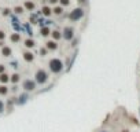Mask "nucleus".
<instances>
[{
    "label": "nucleus",
    "instance_id": "a878e982",
    "mask_svg": "<svg viewBox=\"0 0 140 132\" xmlns=\"http://www.w3.org/2000/svg\"><path fill=\"white\" fill-rule=\"evenodd\" d=\"M4 37H6V34H4V32H3V31H0V40H2V41H3V39H4Z\"/></svg>",
    "mask_w": 140,
    "mask_h": 132
},
{
    "label": "nucleus",
    "instance_id": "4be33fe9",
    "mask_svg": "<svg viewBox=\"0 0 140 132\" xmlns=\"http://www.w3.org/2000/svg\"><path fill=\"white\" fill-rule=\"evenodd\" d=\"M4 110H6V105H4L3 100H0V113H3Z\"/></svg>",
    "mask_w": 140,
    "mask_h": 132
},
{
    "label": "nucleus",
    "instance_id": "2eb2a0df",
    "mask_svg": "<svg viewBox=\"0 0 140 132\" xmlns=\"http://www.w3.org/2000/svg\"><path fill=\"white\" fill-rule=\"evenodd\" d=\"M41 11H43V14H44L45 17H50V15L52 14V10L48 7V6H44V7L41 8Z\"/></svg>",
    "mask_w": 140,
    "mask_h": 132
},
{
    "label": "nucleus",
    "instance_id": "ddd939ff",
    "mask_svg": "<svg viewBox=\"0 0 140 132\" xmlns=\"http://www.w3.org/2000/svg\"><path fill=\"white\" fill-rule=\"evenodd\" d=\"M11 54H13V51H11L10 47H6V45H4L3 48H2V55H3V57H10Z\"/></svg>",
    "mask_w": 140,
    "mask_h": 132
},
{
    "label": "nucleus",
    "instance_id": "20e7f679",
    "mask_svg": "<svg viewBox=\"0 0 140 132\" xmlns=\"http://www.w3.org/2000/svg\"><path fill=\"white\" fill-rule=\"evenodd\" d=\"M82 15H84V11H82V8H74L70 13V15H69V19L70 21H73V22H76V21H80L81 18H82Z\"/></svg>",
    "mask_w": 140,
    "mask_h": 132
},
{
    "label": "nucleus",
    "instance_id": "f8f14e48",
    "mask_svg": "<svg viewBox=\"0 0 140 132\" xmlns=\"http://www.w3.org/2000/svg\"><path fill=\"white\" fill-rule=\"evenodd\" d=\"M26 100H28V94H22V95H19V97L17 98V103L18 105H23Z\"/></svg>",
    "mask_w": 140,
    "mask_h": 132
},
{
    "label": "nucleus",
    "instance_id": "393cba45",
    "mask_svg": "<svg viewBox=\"0 0 140 132\" xmlns=\"http://www.w3.org/2000/svg\"><path fill=\"white\" fill-rule=\"evenodd\" d=\"M2 73H6V66L4 65H0V74Z\"/></svg>",
    "mask_w": 140,
    "mask_h": 132
},
{
    "label": "nucleus",
    "instance_id": "9b49d317",
    "mask_svg": "<svg viewBox=\"0 0 140 132\" xmlns=\"http://www.w3.org/2000/svg\"><path fill=\"white\" fill-rule=\"evenodd\" d=\"M8 92H10V88L6 84H0V95L6 97V95H8Z\"/></svg>",
    "mask_w": 140,
    "mask_h": 132
},
{
    "label": "nucleus",
    "instance_id": "5701e85b",
    "mask_svg": "<svg viewBox=\"0 0 140 132\" xmlns=\"http://www.w3.org/2000/svg\"><path fill=\"white\" fill-rule=\"evenodd\" d=\"M14 11H15L17 14H22V13H23V8H22V7H15Z\"/></svg>",
    "mask_w": 140,
    "mask_h": 132
},
{
    "label": "nucleus",
    "instance_id": "c85d7f7f",
    "mask_svg": "<svg viewBox=\"0 0 140 132\" xmlns=\"http://www.w3.org/2000/svg\"><path fill=\"white\" fill-rule=\"evenodd\" d=\"M58 2H59V0H50L51 4H55V3H58Z\"/></svg>",
    "mask_w": 140,
    "mask_h": 132
},
{
    "label": "nucleus",
    "instance_id": "aec40b11",
    "mask_svg": "<svg viewBox=\"0 0 140 132\" xmlns=\"http://www.w3.org/2000/svg\"><path fill=\"white\" fill-rule=\"evenodd\" d=\"M25 7H26L28 10H34V3H33V2H26V3H25Z\"/></svg>",
    "mask_w": 140,
    "mask_h": 132
},
{
    "label": "nucleus",
    "instance_id": "f03ea898",
    "mask_svg": "<svg viewBox=\"0 0 140 132\" xmlns=\"http://www.w3.org/2000/svg\"><path fill=\"white\" fill-rule=\"evenodd\" d=\"M48 79H50V76H48V73L44 70V69H39L37 72L34 73V81L36 84H45L48 81Z\"/></svg>",
    "mask_w": 140,
    "mask_h": 132
},
{
    "label": "nucleus",
    "instance_id": "4468645a",
    "mask_svg": "<svg viewBox=\"0 0 140 132\" xmlns=\"http://www.w3.org/2000/svg\"><path fill=\"white\" fill-rule=\"evenodd\" d=\"M51 36H52V40H54V41H58L60 37H62V34H60L59 31H54V32H51Z\"/></svg>",
    "mask_w": 140,
    "mask_h": 132
},
{
    "label": "nucleus",
    "instance_id": "423d86ee",
    "mask_svg": "<svg viewBox=\"0 0 140 132\" xmlns=\"http://www.w3.org/2000/svg\"><path fill=\"white\" fill-rule=\"evenodd\" d=\"M45 48L48 51H56L58 50V43H56V41H54V40H50V41H47V43H45Z\"/></svg>",
    "mask_w": 140,
    "mask_h": 132
},
{
    "label": "nucleus",
    "instance_id": "cd10ccee",
    "mask_svg": "<svg viewBox=\"0 0 140 132\" xmlns=\"http://www.w3.org/2000/svg\"><path fill=\"white\" fill-rule=\"evenodd\" d=\"M11 91H13V92H17V91H18V85H13V88H11Z\"/></svg>",
    "mask_w": 140,
    "mask_h": 132
},
{
    "label": "nucleus",
    "instance_id": "c756f323",
    "mask_svg": "<svg viewBox=\"0 0 140 132\" xmlns=\"http://www.w3.org/2000/svg\"><path fill=\"white\" fill-rule=\"evenodd\" d=\"M100 132H108V131H100Z\"/></svg>",
    "mask_w": 140,
    "mask_h": 132
},
{
    "label": "nucleus",
    "instance_id": "f257e3e1",
    "mask_svg": "<svg viewBox=\"0 0 140 132\" xmlns=\"http://www.w3.org/2000/svg\"><path fill=\"white\" fill-rule=\"evenodd\" d=\"M48 69H50L54 74H58L63 70V62L59 58H52L48 62Z\"/></svg>",
    "mask_w": 140,
    "mask_h": 132
},
{
    "label": "nucleus",
    "instance_id": "9d476101",
    "mask_svg": "<svg viewBox=\"0 0 140 132\" xmlns=\"http://www.w3.org/2000/svg\"><path fill=\"white\" fill-rule=\"evenodd\" d=\"M7 83H10V74L2 73L0 74V84H6V85H7Z\"/></svg>",
    "mask_w": 140,
    "mask_h": 132
},
{
    "label": "nucleus",
    "instance_id": "b1692460",
    "mask_svg": "<svg viewBox=\"0 0 140 132\" xmlns=\"http://www.w3.org/2000/svg\"><path fill=\"white\" fill-rule=\"evenodd\" d=\"M59 2L62 6H69L70 4V0H59Z\"/></svg>",
    "mask_w": 140,
    "mask_h": 132
},
{
    "label": "nucleus",
    "instance_id": "6e6552de",
    "mask_svg": "<svg viewBox=\"0 0 140 132\" xmlns=\"http://www.w3.org/2000/svg\"><path fill=\"white\" fill-rule=\"evenodd\" d=\"M23 59H25L26 62H33V59H34L33 52L32 51H25L23 52Z\"/></svg>",
    "mask_w": 140,
    "mask_h": 132
},
{
    "label": "nucleus",
    "instance_id": "0eeeda50",
    "mask_svg": "<svg viewBox=\"0 0 140 132\" xmlns=\"http://www.w3.org/2000/svg\"><path fill=\"white\" fill-rule=\"evenodd\" d=\"M19 81H21V74H19V73H14V74L10 76V83H11V84L17 85Z\"/></svg>",
    "mask_w": 140,
    "mask_h": 132
},
{
    "label": "nucleus",
    "instance_id": "39448f33",
    "mask_svg": "<svg viewBox=\"0 0 140 132\" xmlns=\"http://www.w3.org/2000/svg\"><path fill=\"white\" fill-rule=\"evenodd\" d=\"M62 37H63V39H65L66 41H69V40H73V37H74V29H73L71 26H65Z\"/></svg>",
    "mask_w": 140,
    "mask_h": 132
},
{
    "label": "nucleus",
    "instance_id": "1a4fd4ad",
    "mask_svg": "<svg viewBox=\"0 0 140 132\" xmlns=\"http://www.w3.org/2000/svg\"><path fill=\"white\" fill-rule=\"evenodd\" d=\"M15 103H17V98H15V97L10 98V99L7 100V110H8V111L13 110V107H14V105H15Z\"/></svg>",
    "mask_w": 140,
    "mask_h": 132
},
{
    "label": "nucleus",
    "instance_id": "412c9836",
    "mask_svg": "<svg viewBox=\"0 0 140 132\" xmlns=\"http://www.w3.org/2000/svg\"><path fill=\"white\" fill-rule=\"evenodd\" d=\"M47 52H48V50L45 48V47H44V48H43V47L40 48V55H41V57H45V55H47Z\"/></svg>",
    "mask_w": 140,
    "mask_h": 132
},
{
    "label": "nucleus",
    "instance_id": "f3484780",
    "mask_svg": "<svg viewBox=\"0 0 140 132\" xmlns=\"http://www.w3.org/2000/svg\"><path fill=\"white\" fill-rule=\"evenodd\" d=\"M34 40H32V39H28V40H25V47L26 48H33L34 47Z\"/></svg>",
    "mask_w": 140,
    "mask_h": 132
},
{
    "label": "nucleus",
    "instance_id": "a211bd4d",
    "mask_svg": "<svg viewBox=\"0 0 140 132\" xmlns=\"http://www.w3.org/2000/svg\"><path fill=\"white\" fill-rule=\"evenodd\" d=\"M51 32H50V29H48L47 26H44V28H41V36L43 37H47L48 34H50Z\"/></svg>",
    "mask_w": 140,
    "mask_h": 132
},
{
    "label": "nucleus",
    "instance_id": "bb28decb",
    "mask_svg": "<svg viewBox=\"0 0 140 132\" xmlns=\"http://www.w3.org/2000/svg\"><path fill=\"white\" fill-rule=\"evenodd\" d=\"M3 14H4V15H8V14H10V10H8V8H4V10H3Z\"/></svg>",
    "mask_w": 140,
    "mask_h": 132
},
{
    "label": "nucleus",
    "instance_id": "6ab92c4d",
    "mask_svg": "<svg viewBox=\"0 0 140 132\" xmlns=\"http://www.w3.org/2000/svg\"><path fill=\"white\" fill-rule=\"evenodd\" d=\"M52 13L55 14V15H60L63 13V8L62 7H54V10H52Z\"/></svg>",
    "mask_w": 140,
    "mask_h": 132
},
{
    "label": "nucleus",
    "instance_id": "7ed1b4c3",
    "mask_svg": "<svg viewBox=\"0 0 140 132\" xmlns=\"http://www.w3.org/2000/svg\"><path fill=\"white\" fill-rule=\"evenodd\" d=\"M22 88H23V91H26V92H33V91H36V88H37V84L32 79H26V80L22 81Z\"/></svg>",
    "mask_w": 140,
    "mask_h": 132
},
{
    "label": "nucleus",
    "instance_id": "dca6fc26",
    "mask_svg": "<svg viewBox=\"0 0 140 132\" xmlns=\"http://www.w3.org/2000/svg\"><path fill=\"white\" fill-rule=\"evenodd\" d=\"M10 40L13 41V43H18V41H21V34H19V33H14V34H11Z\"/></svg>",
    "mask_w": 140,
    "mask_h": 132
}]
</instances>
